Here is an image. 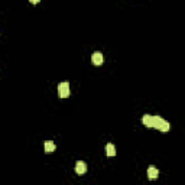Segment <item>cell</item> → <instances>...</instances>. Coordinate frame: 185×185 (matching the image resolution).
<instances>
[{
    "label": "cell",
    "mask_w": 185,
    "mask_h": 185,
    "mask_svg": "<svg viewBox=\"0 0 185 185\" xmlns=\"http://www.w3.org/2000/svg\"><path fill=\"white\" fill-rule=\"evenodd\" d=\"M44 147H45V152H46V153H51V152L55 151V143H54L52 140H48V142H45Z\"/></svg>",
    "instance_id": "6"
},
{
    "label": "cell",
    "mask_w": 185,
    "mask_h": 185,
    "mask_svg": "<svg viewBox=\"0 0 185 185\" xmlns=\"http://www.w3.org/2000/svg\"><path fill=\"white\" fill-rule=\"evenodd\" d=\"M106 152L109 156H116V147H114L113 143H107L106 146Z\"/></svg>",
    "instance_id": "7"
},
{
    "label": "cell",
    "mask_w": 185,
    "mask_h": 185,
    "mask_svg": "<svg viewBox=\"0 0 185 185\" xmlns=\"http://www.w3.org/2000/svg\"><path fill=\"white\" fill-rule=\"evenodd\" d=\"M142 121H143V125H146L147 127H153V129H158L161 132H168L169 130V123L162 119V117L159 116H151V114H145L142 117Z\"/></svg>",
    "instance_id": "1"
},
{
    "label": "cell",
    "mask_w": 185,
    "mask_h": 185,
    "mask_svg": "<svg viewBox=\"0 0 185 185\" xmlns=\"http://www.w3.org/2000/svg\"><path fill=\"white\" fill-rule=\"evenodd\" d=\"M91 61H93V64L94 65H101L104 58H103V54L101 52H94L91 55Z\"/></svg>",
    "instance_id": "4"
},
{
    "label": "cell",
    "mask_w": 185,
    "mask_h": 185,
    "mask_svg": "<svg viewBox=\"0 0 185 185\" xmlns=\"http://www.w3.org/2000/svg\"><path fill=\"white\" fill-rule=\"evenodd\" d=\"M75 172L78 175H84L85 172H87V165H85V162H83V161H78L75 165Z\"/></svg>",
    "instance_id": "3"
},
{
    "label": "cell",
    "mask_w": 185,
    "mask_h": 185,
    "mask_svg": "<svg viewBox=\"0 0 185 185\" xmlns=\"http://www.w3.org/2000/svg\"><path fill=\"white\" fill-rule=\"evenodd\" d=\"M58 94H59V97H62V98L69 95V84L67 83V81H62V83L58 84Z\"/></svg>",
    "instance_id": "2"
},
{
    "label": "cell",
    "mask_w": 185,
    "mask_h": 185,
    "mask_svg": "<svg viewBox=\"0 0 185 185\" xmlns=\"http://www.w3.org/2000/svg\"><path fill=\"white\" fill-rule=\"evenodd\" d=\"M159 177V171L156 169L155 166H149L147 168V178L149 179H156Z\"/></svg>",
    "instance_id": "5"
},
{
    "label": "cell",
    "mask_w": 185,
    "mask_h": 185,
    "mask_svg": "<svg viewBox=\"0 0 185 185\" xmlns=\"http://www.w3.org/2000/svg\"><path fill=\"white\" fill-rule=\"evenodd\" d=\"M30 3H33V4H36V3H39V2H41V0H29Z\"/></svg>",
    "instance_id": "8"
}]
</instances>
